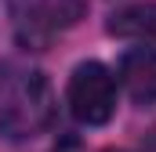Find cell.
I'll list each match as a JSON object with an SVG mask.
<instances>
[{
	"label": "cell",
	"instance_id": "obj_6",
	"mask_svg": "<svg viewBox=\"0 0 156 152\" xmlns=\"http://www.w3.org/2000/svg\"><path fill=\"white\" fill-rule=\"evenodd\" d=\"M109 152H120V149H109Z\"/></svg>",
	"mask_w": 156,
	"mask_h": 152
},
{
	"label": "cell",
	"instance_id": "obj_3",
	"mask_svg": "<svg viewBox=\"0 0 156 152\" xmlns=\"http://www.w3.org/2000/svg\"><path fill=\"white\" fill-rule=\"evenodd\" d=\"M69 112L87 127H102L116 112V80L102 62H80L66 87Z\"/></svg>",
	"mask_w": 156,
	"mask_h": 152
},
{
	"label": "cell",
	"instance_id": "obj_4",
	"mask_svg": "<svg viewBox=\"0 0 156 152\" xmlns=\"http://www.w3.org/2000/svg\"><path fill=\"white\" fill-rule=\"evenodd\" d=\"M120 83L134 102H142V105L156 102V47L127 51L120 58Z\"/></svg>",
	"mask_w": 156,
	"mask_h": 152
},
{
	"label": "cell",
	"instance_id": "obj_1",
	"mask_svg": "<svg viewBox=\"0 0 156 152\" xmlns=\"http://www.w3.org/2000/svg\"><path fill=\"white\" fill-rule=\"evenodd\" d=\"M55 119V94L37 65L7 62L0 69V134L7 141H33Z\"/></svg>",
	"mask_w": 156,
	"mask_h": 152
},
{
	"label": "cell",
	"instance_id": "obj_5",
	"mask_svg": "<svg viewBox=\"0 0 156 152\" xmlns=\"http://www.w3.org/2000/svg\"><path fill=\"white\" fill-rule=\"evenodd\" d=\"M105 29L113 36L123 40H142V43H153L156 40V0H142V4H127L109 15Z\"/></svg>",
	"mask_w": 156,
	"mask_h": 152
},
{
	"label": "cell",
	"instance_id": "obj_2",
	"mask_svg": "<svg viewBox=\"0 0 156 152\" xmlns=\"http://www.w3.org/2000/svg\"><path fill=\"white\" fill-rule=\"evenodd\" d=\"M87 0H7L15 36L26 47H47L83 18Z\"/></svg>",
	"mask_w": 156,
	"mask_h": 152
}]
</instances>
